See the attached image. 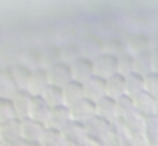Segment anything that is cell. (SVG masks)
I'll return each mask as SVG.
<instances>
[{"label": "cell", "mask_w": 158, "mask_h": 146, "mask_svg": "<svg viewBox=\"0 0 158 146\" xmlns=\"http://www.w3.org/2000/svg\"><path fill=\"white\" fill-rule=\"evenodd\" d=\"M64 144H66V140H64L62 130H56V128H46L44 130L40 146H64Z\"/></svg>", "instance_id": "4316f807"}, {"label": "cell", "mask_w": 158, "mask_h": 146, "mask_svg": "<svg viewBox=\"0 0 158 146\" xmlns=\"http://www.w3.org/2000/svg\"><path fill=\"white\" fill-rule=\"evenodd\" d=\"M100 144L102 146H126V144H124V140L114 132V128H112V132H108L104 138L100 140Z\"/></svg>", "instance_id": "1f68e13d"}, {"label": "cell", "mask_w": 158, "mask_h": 146, "mask_svg": "<svg viewBox=\"0 0 158 146\" xmlns=\"http://www.w3.org/2000/svg\"><path fill=\"white\" fill-rule=\"evenodd\" d=\"M72 122V114H70V108L68 106H56L50 110V118H48L46 128H56V130H62L64 126Z\"/></svg>", "instance_id": "7c38bea8"}, {"label": "cell", "mask_w": 158, "mask_h": 146, "mask_svg": "<svg viewBox=\"0 0 158 146\" xmlns=\"http://www.w3.org/2000/svg\"><path fill=\"white\" fill-rule=\"evenodd\" d=\"M70 114H72V120L78 124H86L88 120H92L96 116V104L90 102V100H82L76 106L70 108Z\"/></svg>", "instance_id": "9c48e42d"}, {"label": "cell", "mask_w": 158, "mask_h": 146, "mask_svg": "<svg viewBox=\"0 0 158 146\" xmlns=\"http://www.w3.org/2000/svg\"><path fill=\"white\" fill-rule=\"evenodd\" d=\"M48 86H50L48 72L44 68H36V70H32L30 78H28V86H26V90H24V92H28L30 96H34V98H40Z\"/></svg>", "instance_id": "6da1fadb"}, {"label": "cell", "mask_w": 158, "mask_h": 146, "mask_svg": "<svg viewBox=\"0 0 158 146\" xmlns=\"http://www.w3.org/2000/svg\"><path fill=\"white\" fill-rule=\"evenodd\" d=\"M116 102H118V108H120V114H126V112H130V110H134V100H132L130 96H122L120 100H116Z\"/></svg>", "instance_id": "836d02e7"}, {"label": "cell", "mask_w": 158, "mask_h": 146, "mask_svg": "<svg viewBox=\"0 0 158 146\" xmlns=\"http://www.w3.org/2000/svg\"><path fill=\"white\" fill-rule=\"evenodd\" d=\"M152 62H154V72H158V44L156 46H152Z\"/></svg>", "instance_id": "d590c367"}, {"label": "cell", "mask_w": 158, "mask_h": 146, "mask_svg": "<svg viewBox=\"0 0 158 146\" xmlns=\"http://www.w3.org/2000/svg\"><path fill=\"white\" fill-rule=\"evenodd\" d=\"M124 44H126V52H130L132 56L138 52H144V50H150V40H148V36L144 34H132L128 36L126 40H124Z\"/></svg>", "instance_id": "ffe728a7"}, {"label": "cell", "mask_w": 158, "mask_h": 146, "mask_svg": "<svg viewBox=\"0 0 158 146\" xmlns=\"http://www.w3.org/2000/svg\"><path fill=\"white\" fill-rule=\"evenodd\" d=\"M10 102H12V110H14V118L16 120H28V118H30L32 104H34V96H30L28 92L20 90Z\"/></svg>", "instance_id": "7a4b0ae2"}, {"label": "cell", "mask_w": 158, "mask_h": 146, "mask_svg": "<svg viewBox=\"0 0 158 146\" xmlns=\"http://www.w3.org/2000/svg\"><path fill=\"white\" fill-rule=\"evenodd\" d=\"M144 92V76H140V74H130V76H126V94L130 98H136L138 94Z\"/></svg>", "instance_id": "484cf974"}, {"label": "cell", "mask_w": 158, "mask_h": 146, "mask_svg": "<svg viewBox=\"0 0 158 146\" xmlns=\"http://www.w3.org/2000/svg\"><path fill=\"white\" fill-rule=\"evenodd\" d=\"M82 54H80V46L78 42H68L60 48V60L66 62V64H72L74 60H78Z\"/></svg>", "instance_id": "83f0119b"}, {"label": "cell", "mask_w": 158, "mask_h": 146, "mask_svg": "<svg viewBox=\"0 0 158 146\" xmlns=\"http://www.w3.org/2000/svg\"><path fill=\"white\" fill-rule=\"evenodd\" d=\"M0 146H8V144H4V142H0Z\"/></svg>", "instance_id": "b9f144b4"}, {"label": "cell", "mask_w": 158, "mask_h": 146, "mask_svg": "<svg viewBox=\"0 0 158 146\" xmlns=\"http://www.w3.org/2000/svg\"><path fill=\"white\" fill-rule=\"evenodd\" d=\"M14 120V110H12L10 100H0V124H6Z\"/></svg>", "instance_id": "4dcf8cb0"}, {"label": "cell", "mask_w": 158, "mask_h": 146, "mask_svg": "<svg viewBox=\"0 0 158 146\" xmlns=\"http://www.w3.org/2000/svg\"><path fill=\"white\" fill-rule=\"evenodd\" d=\"M116 74H120L124 78L134 74V56L130 52H124L116 58Z\"/></svg>", "instance_id": "603a6c76"}, {"label": "cell", "mask_w": 158, "mask_h": 146, "mask_svg": "<svg viewBox=\"0 0 158 146\" xmlns=\"http://www.w3.org/2000/svg\"><path fill=\"white\" fill-rule=\"evenodd\" d=\"M156 116H158V98H156Z\"/></svg>", "instance_id": "ab89813d"}, {"label": "cell", "mask_w": 158, "mask_h": 146, "mask_svg": "<svg viewBox=\"0 0 158 146\" xmlns=\"http://www.w3.org/2000/svg\"><path fill=\"white\" fill-rule=\"evenodd\" d=\"M106 96L112 100H120L122 96H126V78L120 74L106 78Z\"/></svg>", "instance_id": "2e32d148"}, {"label": "cell", "mask_w": 158, "mask_h": 146, "mask_svg": "<svg viewBox=\"0 0 158 146\" xmlns=\"http://www.w3.org/2000/svg\"><path fill=\"white\" fill-rule=\"evenodd\" d=\"M150 146H158V140H156V142H150Z\"/></svg>", "instance_id": "60d3db41"}, {"label": "cell", "mask_w": 158, "mask_h": 146, "mask_svg": "<svg viewBox=\"0 0 158 146\" xmlns=\"http://www.w3.org/2000/svg\"><path fill=\"white\" fill-rule=\"evenodd\" d=\"M0 142H2V126H0Z\"/></svg>", "instance_id": "74e56055"}, {"label": "cell", "mask_w": 158, "mask_h": 146, "mask_svg": "<svg viewBox=\"0 0 158 146\" xmlns=\"http://www.w3.org/2000/svg\"><path fill=\"white\" fill-rule=\"evenodd\" d=\"M132 100H134V110H138L142 116H146V118L148 116H156V98L154 96H150L148 92H142Z\"/></svg>", "instance_id": "d6986e66"}, {"label": "cell", "mask_w": 158, "mask_h": 146, "mask_svg": "<svg viewBox=\"0 0 158 146\" xmlns=\"http://www.w3.org/2000/svg\"><path fill=\"white\" fill-rule=\"evenodd\" d=\"M114 132H116V134H118L120 136V138H122L124 140V144H130V140H132V136H134V134H132V132L130 130H128V128L126 126H124V124L122 122H116L114 124Z\"/></svg>", "instance_id": "d6a6232c"}, {"label": "cell", "mask_w": 158, "mask_h": 146, "mask_svg": "<svg viewBox=\"0 0 158 146\" xmlns=\"http://www.w3.org/2000/svg\"><path fill=\"white\" fill-rule=\"evenodd\" d=\"M92 68H94V76L106 80V78H110V76L116 74V58L102 52L100 56H96L92 60Z\"/></svg>", "instance_id": "277c9868"}, {"label": "cell", "mask_w": 158, "mask_h": 146, "mask_svg": "<svg viewBox=\"0 0 158 146\" xmlns=\"http://www.w3.org/2000/svg\"><path fill=\"white\" fill-rule=\"evenodd\" d=\"M62 134H64V140H66V142L78 144V146L88 138V132H86L84 124H78V122H74V120L68 124V126L62 128Z\"/></svg>", "instance_id": "9a60e30c"}, {"label": "cell", "mask_w": 158, "mask_h": 146, "mask_svg": "<svg viewBox=\"0 0 158 146\" xmlns=\"http://www.w3.org/2000/svg\"><path fill=\"white\" fill-rule=\"evenodd\" d=\"M50 110H52V108L48 106L42 98H34L32 112H30V120L40 122V124H44V126H46V124H48V118H50Z\"/></svg>", "instance_id": "44dd1931"}, {"label": "cell", "mask_w": 158, "mask_h": 146, "mask_svg": "<svg viewBox=\"0 0 158 146\" xmlns=\"http://www.w3.org/2000/svg\"><path fill=\"white\" fill-rule=\"evenodd\" d=\"M30 74H32V70L28 68V66L20 64V66H14V68H12L10 76H12V80H14L16 88H18V90H26V86H28V78H30Z\"/></svg>", "instance_id": "cb8c5ba5"}, {"label": "cell", "mask_w": 158, "mask_h": 146, "mask_svg": "<svg viewBox=\"0 0 158 146\" xmlns=\"http://www.w3.org/2000/svg\"><path fill=\"white\" fill-rule=\"evenodd\" d=\"M84 128H86V132H88V138H94V140L100 142L108 132H112L114 126H112L110 122H106L104 118H100V116H94L92 120H88V122L84 124Z\"/></svg>", "instance_id": "30bf717a"}, {"label": "cell", "mask_w": 158, "mask_h": 146, "mask_svg": "<svg viewBox=\"0 0 158 146\" xmlns=\"http://www.w3.org/2000/svg\"><path fill=\"white\" fill-rule=\"evenodd\" d=\"M128 146H150V142H148V138H146V134H134L132 136V140H130V144Z\"/></svg>", "instance_id": "e575fe53"}, {"label": "cell", "mask_w": 158, "mask_h": 146, "mask_svg": "<svg viewBox=\"0 0 158 146\" xmlns=\"http://www.w3.org/2000/svg\"><path fill=\"white\" fill-rule=\"evenodd\" d=\"M44 130L46 126L40 122H34V120H22V140L30 146H38L42 142V136H44Z\"/></svg>", "instance_id": "8992f818"}, {"label": "cell", "mask_w": 158, "mask_h": 146, "mask_svg": "<svg viewBox=\"0 0 158 146\" xmlns=\"http://www.w3.org/2000/svg\"><path fill=\"white\" fill-rule=\"evenodd\" d=\"M134 72L146 78L148 74L154 72V62H152V50L134 54Z\"/></svg>", "instance_id": "e0dca14e"}, {"label": "cell", "mask_w": 158, "mask_h": 146, "mask_svg": "<svg viewBox=\"0 0 158 146\" xmlns=\"http://www.w3.org/2000/svg\"><path fill=\"white\" fill-rule=\"evenodd\" d=\"M144 92L158 98V72H152L144 78Z\"/></svg>", "instance_id": "f546056e"}, {"label": "cell", "mask_w": 158, "mask_h": 146, "mask_svg": "<svg viewBox=\"0 0 158 146\" xmlns=\"http://www.w3.org/2000/svg\"><path fill=\"white\" fill-rule=\"evenodd\" d=\"M120 122L132 132V134H142L146 128V116H142L138 110H130L120 118Z\"/></svg>", "instance_id": "4fadbf2b"}, {"label": "cell", "mask_w": 158, "mask_h": 146, "mask_svg": "<svg viewBox=\"0 0 158 146\" xmlns=\"http://www.w3.org/2000/svg\"><path fill=\"white\" fill-rule=\"evenodd\" d=\"M64 146H78V144H70V142H66V144H64Z\"/></svg>", "instance_id": "f35d334b"}, {"label": "cell", "mask_w": 158, "mask_h": 146, "mask_svg": "<svg viewBox=\"0 0 158 146\" xmlns=\"http://www.w3.org/2000/svg\"><path fill=\"white\" fill-rule=\"evenodd\" d=\"M40 98H42L50 108H56V106H62V104H64V94H62V88L52 86V84L44 90V94Z\"/></svg>", "instance_id": "d4e9b609"}, {"label": "cell", "mask_w": 158, "mask_h": 146, "mask_svg": "<svg viewBox=\"0 0 158 146\" xmlns=\"http://www.w3.org/2000/svg\"><path fill=\"white\" fill-rule=\"evenodd\" d=\"M70 72H72V80L78 82V84H84L86 80L94 76V68H92V60L90 58L80 56L78 60H74L70 64Z\"/></svg>", "instance_id": "52a82bcc"}, {"label": "cell", "mask_w": 158, "mask_h": 146, "mask_svg": "<svg viewBox=\"0 0 158 146\" xmlns=\"http://www.w3.org/2000/svg\"><path fill=\"white\" fill-rule=\"evenodd\" d=\"M78 46H80L82 56L90 58V60H94L96 56L102 54V40L98 38V36H84V38L78 42Z\"/></svg>", "instance_id": "5bb4252c"}, {"label": "cell", "mask_w": 158, "mask_h": 146, "mask_svg": "<svg viewBox=\"0 0 158 146\" xmlns=\"http://www.w3.org/2000/svg\"><path fill=\"white\" fill-rule=\"evenodd\" d=\"M80 146H102L100 142H98V140H94V138H86L84 142H82Z\"/></svg>", "instance_id": "8d00e7d4"}, {"label": "cell", "mask_w": 158, "mask_h": 146, "mask_svg": "<svg viewBox=\"0 0 158 146\" xmlns=\"http://www.w3.org/2000/svg\"><path fill=\"white\" fill-rule=\"evenodd\" d=\"M148 142H156L158 140V116H148L146 118V128H144Z\"/></svg>", "instance_id": "f1b7e54d"}, {"label": "cell", "mask_w": 158, "mask_h": 146, "mask_svg": "<svg viewBox=\"0 0 158 146\" xmlns=\"http://www.w3.org/2000/svg\"><path fill=\"white\" fill-rule=\"evenodd\" d=\"M96 116H100V118H104L106 122H110L112 126H114L116 122H120V118H122V114H120V108H118V102L112 98H102L100 102H96Z\"/></svg>", "instance_id": "3957f363"}, {"label": "cell", "mask_w": 158, "mask_h": 146, "mask_svg": "<svg viewBox=\"0 0 158 146\" xmlns=\"http://www.w3.org/2000/svg\"><path fill=\"white\" fill-rule=\"evenodd\" d=\"M48 72V80H50L52 86H58V88H64L66 84L72 82V72H70V64L66 62H58V64L50 66L46 70Z\"/></svg>", "instance_id": "5b68a950"}, {"label": "cell", "mask_w": 158, "mask_h": 146, "mask_svg": "<svg viewBox=\"0 0 158 146\" xmlns=\"http://www.w3.org/2000/svg\"><path fill=\"white\" fill-rule=\"evenodd\" d=\"M82 88H84V98L94 104L100 102L102 98H106V80H102L98 76H92L90 80H86L82 84Z\"/></svg>", "instance_id": "ba28073f"}, {"label": "cell", "mask_w": 158, "mask_h": 146, "mask_svg": "<svg viewBox=\"0 0 158 146\" xmlns=\"http://www.w3.org/2000/svg\"><path fill=\"white\" fill-rule=\"evenodd\" d=\"M102 52L110 54V56H114V58H118L120 54L126 52V44H124V40L118 38V36H110V38L102 40Z\"/></svg>", "instance_id": "7402d4cb"}, {"label": "cell", "mask_w": 158, "mask_h": 146, "mask_svg": "<svg viewBox=\"0 0 158 146\" xmlns=\"http://www.w3.org/2000/svg\"><path fill=\"white\" fill-rule=\"evenodd\" d=\"M2 142L8 146H14L22 140V120H10V122L2 124Z\"/></svg>", "instance_id": "8fae6325"}, {"label": "cell", "mask_w": 158, "mask_h": 146, "mask_svg": "<svg viewBox=\"0 0 158 146\" xmlns=\"http://www.w3.org/2000/svg\"><path fill=\"white\" fill-rule=\"evenodd\" d=\"M62 94H64V106H68V108H72V106H76L78 102L86 100L82 84H78V82H74V80L62 88Z\"/></svg>", "instance_id": "ac0fdd59"}]
</instances>
